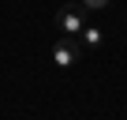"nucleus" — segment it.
<instances>
[{
	"mask_svg": "<svg viewBox=\"0 0 127 120\" xmlns=\"http://www.w3.org/2000/svg\"><path fill=\"white\" fill-rule=\"evenodd\" d=\"M60 26H64V34H67V38H75V34L86 26V15H82V8H71V11H64V15H60Z\"/></svg>",
	"mask_w": 127,
	"mask_h": 120,
	"instance_id": "nucleus-1",
	"label": "nucleus"
},
{
	"mask_svg": "<svg viewBox=\"0 0 127 120\" xmlns=\"http://www.w3.org/2000/svg\"><path fill=\"white\" fill-rule=\"evenodd\" d=\"M52 60H56V68H71L75 64V38H64L52 49Z\"/></svg>",
	"mask_w": 127,
	"mask_h": 120,
	"instance_id": "nucleus-2",
	"label": "nucleus"
},
{
	"mask_svg": "<svg viewBox=\"0 0 127 120\" xmlns=\"http://www.w3.org/2000/svg\"><path fill=\"white\" fill-rule=\"evenodd\" d=\"M82 38H86V45H101V30L97 26H82Z\"/></svg>",
	"mask_w": 127,
	"mask_h": 120,
	"instance_id": "nucleus-3",
	"label": "nucleus"
},
{
	"mask_svg": "<svg viewBox=\"0 0 127 120\" xmlns=\"http://www.w3.org/2000/svg\"><path fill=\"white\" fill-rule=\"evenodd\" d=\"M112 0H82V8H90V11H101V8H108Z\"/></svg>",
	"mask_w": 127,
	"mask_h": 120,
	"instance_id": "nucleus-4",
	"label": "nucleus"
}]
</instances>
